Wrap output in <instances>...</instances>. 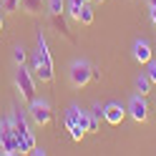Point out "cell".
Segmentation results:
<instances>
[{"label":"cell","mask_w":156,"mask_h":156,"mask_svg":"<svg viewBox=\"0 0 156 156\" xmlns=\"http://www.w3.org/2000/svg\"><path fill=\"white\" fill-rule=\"evenodd\" d=\"M88 121H91V116H88V111L78 108V126H81L83 131H88Z\"/></svg>","instance_id":"obj_17"},{"label":"cell","mask_w":156,"mask_h":156,"mask_svg":"<svg viewBox=\"0 0 156 156\" xmlns=\"http://www.w3.org/2000/svg\"><path fill=\"white\" fill-rule=\"evenodd\" d=\"M68 78H71V86L83 88V86H88L91 81H98L101 73L96 71L88 61H73L71 68H68Z\"/></svg>","instance_id":"obj_3"},{"label":"cell","mask_w":156,"mask_h":156,"mask_svg":"<svg viewBox=\"0 0 156 156\" xmlns=\"http://www.w3.org/2000/svg\"><path fill=\"white\" fill-rule=\"evenodd\" d=\"M129 113H131V119L133 121H146V116H149V103H146V98L139 93V96H133V98L129 101Z\"/></svg>","instance_id":"obj_8"},{"label":"cell","mask_w":156,"mask_h":156,"mask_svg":"<svg viewBox=\"0 0 156 156\" xmlns=\"http://www.w3.org/2000/svg\"><path fill=\"white\" fill-rule=\"evenodd\" d=\"M91 3H106V0H91Z\"/></svg>","instance_id":"obj_24"},{"label":"cell","mask_w":156,"mask_h":156,"mask_svg":"<svg viewBox=\"0 0 156 156\" xmlns=\"http://www.w3.org/2000/svg\"><path fill=\"white\" fill-rule=\"evenodd\" d=\"M0 151L8 154V156H15V154H23L20 149V141H18V136L13 131V123L10 119L0 121Z\"/></svg>","instance_id":"obj_4"},{"label":"cell","mask_w":156,"mask_h":156,"mask_svg":"<svg viewBox=\"0 0 156 156\" xmlns=\"http://www.w3.org/2000/svg\"><path fill=\"white\" fill-rule=\"evenodd\" d=\"M86 5V0H68L66 3V10H68V18L73 20H81V8Z\"/></svg>","instance_id":"obj_11"},{"label":"cell","mask_w":156,"mask_h":156,"mask_svg":"<svg viewBox=\"0 0 156 156\" xmlns=\"http://www.w3.org/2000/svg\"><path fill=\"white\" fill-rule=\"evenodd\" d=\"M91 121H88V131L91 133H96V131H98V123H101V116H103V108H101V106L98 103H96L93 106V108H91Z\"/></svg>","instance_id":"obj_12"},{"label":"cell","mask_w":156,"mask_h":156,"mask_svg":"<svg viewBox=\"0 0 156 156\" xmlns=\"http://www.w3.org/2000/svg\"><path fill=\"white\" fill-rule=\"evenodd\" d=\"M149 5H156V0H149Z\"/></svg>","instance_id":"obj_25"},{"label":"cell","mask_w":156,"mask_h":156,"mask_svg":"<svg viewBox=\"0 0 156 156\" xmlns=\"http://www.w3.org/2000/svg\"><path fill=\"white\" fill-rule=\"evenodd\" d=\"M15 8H18V0H3V10L5 13H13Z\"/></svg>","instance_id":"obj_20"},{"label":"cell","mask_w":156,"mask_h":156,"mask_svg":"<svg viewBox=\"0 0 156 156\" xmlns=\"http://www.w3.org/2000/svg\"><path fill=\"white\" fill-rule=\"evenodd\" d=\"M66 13V0H48V18H61Z\"/></svg>","instance_id":"obj_13"},{"label":"cell","mask_w":156,"mask_h":156,"mask_svg":"<svg viewBox=\"0 0 156 156\" xmlns=\"http://www.w3.org/2000/svg\"><path fill=\"white\" fill-rule=\"evenodd\" d=\"M146 76H149V81H151V83H156V61H154V58L146 63Z\"/></svg>","instance_id":"obj_18"},{"label":"cell","mask_w":156,"mask_h":156,"mask_svg":"<svg viewBox=\"0 0 156 156\" xmlns=\"http://www.w3.org/2000/svg\"><path fill=\"white\" fill-rule=\"evenodd\" d=\"M3 25L5 23H3V10H0V33H3Z\"/></svg>","instance_id":"obj_23"},{"label":"cell","mask_w":156,"mask_h":156,"mask_svg":"<svg viewBox=\"0 0 156 156\" xmlns=\"http://www.w3.org/2000/svg\"><path fill=\"white\" fill-rule=\"evenodd\" d=\"M133 58L139 63H149L154 58V51H151V43L146 41V38H139V41L133 43Z\"/></svg>","instance_id":"obj_10"},{"label":"cell","mask_w":156,"mask_h":156,"mask_svg":"<svg viewBox=\"0 0 156 156\" xmlns=\"http://www.w3.org/2000/svg\"><path fill=\"white\" fill-rule=\"evenodd\" d=\"M28 116L33 119V123H38V126H48V123L53 121L51 103H48V101H38V98H33L30 103H28Z\"/></svg>","instance_id":"obj_6"},{"label":"cell","mask_w":156,"mask_h":156,"mask_svg":"<svg viewBox=\"0 0 156 156\" xmlns=\"http://www.w3.org/2000/svg\"><path fill=\"white\" fill-rule=\"evenodd\" d=\"M78 23H83V25H91L93 23V8H91V3H86L81 8V20H78Z\"/></svg>","instance_id":"obj_15"},{"label":"cell","mask_w":156,"mask_h":156,"mask_svg":"<svg viewBox=\"0 0 156 156\" xmlns=\"http://www.w3.org/2000/svg\"><path fill=\"white\" fill-rule=\"evenodd\" d=\"M13 55H15V63H18V66H23V63H25V48H20V45H18Z\"/></svg>","instance_id":"obj_19"},{"label":"cell","mask_w":156,"mask_h":156,"mask_svg":"<svg viewBox=\"0 0 156 156\" xmlns=\"http://www.w3.org/2000/svg\"><path fill=\"white\" fill-rule=\"evenodd\" d=\"M28 154H33V156H45V149H38V146H33Z\"/></svg>","instance_id":"obj_21"},{"label":"cell","mask_w":156,"mask_h":156,"mask_svg":"<svg viewBox=\"0 0 156 156\" xmlns=\"http://www.w3.org/2000/svg\"><path fill=\"white\" fill-rule=\"evenodd\" d=\"M15 86H18L20 96H23L28 103L35 98V78L30 73V68H25V63L18 66V71H15Z\"/></svg>","instance_id":"obj_5"},{"label":"cell","mask_w":156,"mask_h":156,"mask_svg":"<svg viewBox=\"0 0 156 156\" xmlns=\"http://www.w3.org/2000/svg\"><path fill=\"white\" fill-rule=\"evenodd\" d=\"M35 41H38V48L33 53V71L41 78V83H53V55H51V48H48V41L41 30H38Z\"/></svg>","instance_id":"obj_1"},{"label":"cell","mask_w":156,"mask_h":156,"mask_svg":"<svg viewBox=\"0 0 156 156\" xmlns=\"http://www.w3.org/2000/svg\"><path fill=\"white\" fill-rule=\"evenodd\" d=\"M18 5H20L25 13H30V15L43 10V0H18Z\"/></svg>","instance_id":"obj_14"},{"label":"cell","mask_w":156,"mask_h":156,"mask_svg":"<svg viewBox=\"0 0 156 156\" xmlns=\"http://www.w3.org/2000/svg\"><path fill=\"white\" fill-rule=\"evenodd\" d=\"M10 123H13V131H15V136H18V141H20L23 154H28V151L35 146V139H33V131H30V126H28V121H25V113L20 111V106H15V108H13Z\"/></svg>","instance_id":"obj_2"},{"label":"cell","mask_w":156,"mask_h":156,"mask_svg":"<svg viewBox=\"0 0 156 156\" xmlns=\"http://www.w3.org/2000/svg\"><path fill=\"white\" fill-rule=\"evenodd\" d=\"M151 23L156 25V5H151Z\"/></svg>","instance_id":"obj_22"},{"label":"cell","mask_w":156,"mask_h":156,"mask_svg":"<svg viewBox=\"0 0 156 156\" xmlns=\"http://www.w3.org/2000/svg\"><path fill=\"white\" fill-rule=\"evenodd\" d=\"M63 121H66V129L71 131V136H73V141H81L83 139V129L78 126V106H71V108L66 111V116H63Z\"/></svg>","instance_id":"obj_7"},{"label":"cell","mask_w":156,"mask_h":156,"mask_svg":"<svg viewBox=\"0 0 156 156\" xmlns=\"http://www.w3.org/2000/svg\"><path fill=\"white\" fill-rule=\"evenodd\" d=\"M86 3H91V0H86Z\"/></svg>","instance_id":"obj_26"},{"label":"cell","mask_w":156,"mask_h":156,"mask_svg":"<svg viewBox=\"0 0 156 156\" xmlns=\"http://www.w3.org/2000/svg\"><path fill=\"white\" fill-rule=\"evenodd\" d=\"M123 116H126V108L121 103H106L103 106V119L108 121L111 126H119L123 121Z\"/></svg>","instance_id":"obj_9"},{"label":"cell","mask_w":156,"mask_h":156,"mask_svg":"<svg viewBox=\"0 0 156 156\" xmlns=\"http://www.w3.org/2000/svg\"><path fill=\"white\" fill-rule=\"evenodd\" d=\"M136 88H139V93L141 96H146V93H149V88H151V81H149V76H139V78H136Z\"/></svg>","instance_id":"obj_16"}]
</instances>
